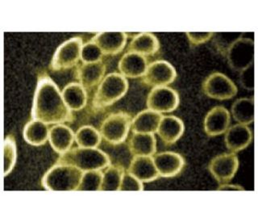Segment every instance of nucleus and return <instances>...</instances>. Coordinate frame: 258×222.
Listing matches in <instances>:
<instances>
[{
  "instance_id": "nucleus-1",
  "label": "nucleus",
  "mask_w": 258,
  "mask_h": 222,
  "mask_svg": "<svg viewBox=\"0 0 258 222\" xmlns=\"http://www.w3.org/2000/svg\"><path fill=\"white\" fill-rule=\"evenodd\" d=\"M32 117L33 120L45 124L64 123L74 120L72 111L64 103L58 87L47 75L39 79L32 104Z\"/></svg>"
},
{
  "instance_id": "nucleus-2",
  "label": "nucleus",
  "mask_w": 258,
  "mask_h": 222,
  "mask_svg": "<svg viewBox=\"0 0 258 222\" xmlns=\"http://www.w3.org/2000/svg\"><path fill=\"white\" fill-rule=\"evenodd\" d=\"M56 164L70 165L83 172L100 171L111 165L108 156L96 148L76 147L61 153Z\"/></svg>"
},
{
  "instance_id": "nucleus-3",
  "label": "nucleus",
  "mask_w": 258,
  "mask_h": 222,
  "mask_svg": "<svg viewBox=\"0 0 258 222\" xmlns=\"http://www.w3.org/2000/svg\"><path fill=\"white\" fill-rule=\"evenodd\" d=\"M83 173L73 165L56 163L48 170L41 182L48 191H77Z\"/></svg>"
},
{
  "instance_id": "nucleus-4",
  "label": "nucleus",
  "mask_w": 258,
  "mask_h": 222,
  "mask_svg": "<svg viewBox=\"0 0 258 222\" xmlns=\"http://www.w3.org/2000/svg\"><path fill=\"white\" fill-rule=\"evenodd\" d=\"M128 83L120 74L112 73L105 77L93 98V107L102 109L111 106L127 92Z\"/></svg>"
},
{
  "instance_id": "nucleus-5",
  "label": "nucleus",
  "mask_w": 258,
  "mask_h": 222,
  "mask_svg": "<svg viewBox=\"0 0 258 222\" xmlns=\"http://www.w3.org/2000/svg\"><path fill=\"white\" fill-rule=\"evenodd\" d=\"M131 116L124 112L112 113L106 118L99 129L101 137L112 145L122 143L131 128Z\"/></svg>"
},
{
  "instance_id": "nucleus-6",
  "label": "nucleus",
  "mask_w": 258,
  "mask_h": 222,
  "mask_svg": "<svg viewBox=\"0 0 258 222\" xmlns=\"http://www.w3.org/2000/svg\"><path fill=\"white\" fill-rule=\"evenodd\" d=\"M254 40L251 38L240 37L229 47L225 56L230 68L240 72L254 63Z\"/></svg>"
},
{
  "instance_id": "nucleus-7",
  "label": "nucleus",
  "mask_w": 258,
  "mask_h": 222,
  "mask_svg": "<svg viewBox=\"0 0 258 222\" xmlns=\"http://www.w3.org/2000/svg\"><path fill=\"white\" fill-rule=\"evenodd\" d=\"M202 89L207 96L218 100H228L237 94V87L228 77L212 73L204 80Z\"/></svg>"
},
{
  "instance_id": "nucleus-8",
  "label": "nucleus",
  "mask_w": 258,
  "mask_h": 222,
  "mask_svg": "<svg viewBox=\"0 0 258 222\" xmlns=\"http://www.w3.org/2000/svg\"><path fill=\"white\" fill-rule=\"evenodd\" d=\"M82 48L83 40L80 37H74L60 44L52 57L51 69L57 71L75 66L81 59Z\"/></svg>"
},
{
  "instance_id": "nucleus-9",
  "label": "nucleus",
  "mask_w": 258,
  "mask_h": 222,
  "mask_svg": "<svg viewBox=\"0 0 258 222\" xmlns=\"http://www.w3.org/2000/svg\"><path fill=\"white\" fill-rule=\"evenodd\" d=\"M146 103L148 109L156 113H171L179 104V96L169 87H154L148 95Z\"/></svg>"
},
{
  "instance_id": "nucleus-10",
  "label": "nucleus",
  "mask_w": 258,
  "mask_h": 222,
  "mask_svg": "<svg viewBox=\"0 0 258 222\" xmlns=\"http://www.w3.org/2000/svg\"><path fill=\"white\" fill-rule=\"evenodd\" d=\"M239 168V159L235 153L219 154L210 161L208 169L220 184H227L233 179Z\"/></svg>"
},
{
  "instance_id": "nucleus-11",
  "label": "nucleus",
  "mask_w": 258,
  "mask_h": 222,
  "mask_svg": "<svg viewBox=\"0 0 258 222\" xmlns=\"http://www.w3.org/2000/svg\"><path fill=\"white\" fill-rule=\"evenodd\" d=\"M177 77L175 69L165 61H157L149 64L143 75V83L151 87H165Z\"/></svg>"
},
{
  "instance_id": "nucleus-12",
  "label": "nucleus",
  "mask_w": 258,
  "mask_h": 222,
  "mask_svg": "<svg viewBox=\"0 0 258 222\" xmlns=\"http://www.w3.org/2000/svg\"><path fill=\"white\" fill-rule=\"evenodd\" d=\"M153 160L159 176L164 178L177 176L185 165L182 156L173 152L157 153L153 156Z\"/></svg>"
},
{
  "instance_id": "nucleus-13",
  "label": "nucleus",
  "mask_w": 258,
  "mask_h": 222,
  "mask_svg": "<svg viewBox=\"0 0 258 222\" xmlns=\"http://www.w3.org/2000/svg\"><path fill=\"white\" fill-rule=\"evenodd\" d=\"M231 117L228 109L216 106L208 112L204 119V131L210 137H216L227 131L229 128Z\"/></svg>"
},
{
  "instance_id": "nucleus-14",
  "label": "nucleus",
  "mask_w": 258,
  "mask_h": 222,
  "mask_svg": "<svg viewBox=\"0 0 258 222\" xmlns=\"http://www.w3.org/2000/svg\"><path fill=\"white\" fill-rule=\"evenodd\" d=\"M252 141V133L248 125H233L228 128L225 132L226 147L232 153H237L248 147Z\"/></svg>"
},
{
  "instance_id": "nucleus-15",
  "label": "nucleus",
  "mask_w": 258,
  "mask_h": 222,
  "mask_svg": "<svg viewBox=\"0 0 258 222\" xmlns=\"http://www.w3.org/2000/svg\"><path fill=\"white\" fill-rule=\"evenodd\" d=\"M91 41L99 46L103 55H115L124 48L127 35L125 32H100Z\"/></svg>"
},
{
  "instance_id": "nucleus-16",
  "label": "nucleus",
  "mask_w": 258,
  "mask_h": 222,
  "mask_svg": "<svg viewBox=\"0 0 258 222\" xmlns=\"http://www.w3.org/2000/svg\"><path fill=\"white\" fill-rule=\"evenodd\" d=\"M106 72V65L103 61L94 63H83L77 68V78L85 89L95 87L102 82Z\"/></svg>"
},
{
  "instance_id": "nucleus-17",
  "label": "nucleus",
  "mask_w": 258,
  "mask_h": 222,
  "mask_svg": "<svg viewBox=\"0 0 258 222\" xmlns=\"http://www.w3.org/2000/svg\"><path fill=\"white\" fill-rule=\"evenodd\" d=\"M141 182H152L159 177L153 157L149 156H135L127 171Z\"/></svg>"
},
{
  "instance_id": "nucleus-18",
  "label": "nucleus",
  "mask_w": 258,
  "mask_h": 222,
  "mask_svg": "<svg viewBox=\"0 0 258 222\" xmlns=\"http://www.w3.org/2000/svg\"><path fill=\"white\" fill-rule=\"evenodd\" d=\"M183 132V122L174 116L162 117L157 130V134L165 145L175 143L182 136Z\"/></svg>"
},
{
  "instance_id": "nucleus-19",
  "label": "nucleus",
  "mask_w": 258,
  "mask_h": 222,
  "mask_svg": "<svg viewBox=\"0 0 258 222\" xmlns=\"http://www.w3.org/2000/svg\"><path fill=\"white\" fill-rule=\"evenodd\" d=\"M147 67V60L145 57L134 52L125 53L119 63L121 75L130 79L143 76Z\"/></svg>"
},
{
  "instance_id": "nucleus-20",
  "label": "nucleus",
  "mask_w": 258,
  "mask_h": 222,
  "mask_svg": "<svg viewBox=\"0 0 258 222\" xmlns=\"http://www.w3.org/2000/svg\"><path fill=\"white\" fill-rule=\"evenodd\" d=\"M128 147L133 155L151 157L157 151V140L153 133H133Z\"/></svg>"
},
{
  "instance_id": "nucleus-21",
  "label": "nucleus",
  "mask_w": 258,
  "mask_h": 222,
  "mask_svg": "<svg viewBox=\"0 0 258 222\" xmlns=\"http://www.w3.org/2000/svg\"><path fill=\"white\" fill-rule=\"evenodd\" d=\"M159 40L153 33L141 32L133 37L129 44L127 51L141 56H153L159 50Z\"/></svg>"
},
{
  "instance_id": "nucleus-22",
  "label": "nucleus",
  "mask_w": 258,
  "mask_h": 222,
  "mask_svg": "<svg viewBox=\"0 0 258 222\" xmlns=\"http://www.w3.org/2000/svg\"><path fill=\"white\" fill-rule=\"evenodd\" d=\"M48 139L52 149L61 154L71 149L75 141V134L72 129L66 125H56L49 130Z\"/></svg>"
},
{
  "instance_id": "nucleus-23",
  "label": "nucleus",
  "mask_w": 258,
  "mask_h": 222,
  "mask_svg": "<svg viewBox=\"0 0 258 222\" xmlns=\"http://www.w3.org/2000/svg\"><path fill=\"white\" fill-rule=\"evenodd\" d=\"M163 116L152 110L141 112L132 121L131 129L133 133H154L157 132L160 121Z\"/></svg>"
},
{
  "instance_id": "nucleus-24",
  "label": "nucleus",
  "mask_w": 258,
  "mask_h": 222,
  "mask_svg": "<svg viewBox=\"0 0 258 222\" xmlns=\"http://www.w3.org/2000/svg\"><path fill=\"white\" fill-rule=\"evenodd\" d=\"M63 99L71 111H79L87 104V93L80 83L67 85L61 91Z\"/></svg>"
},
{
  "instance_id": "nucleus-25",
  "label": "nucleus",
  "mask_w": 258,
  "mask_h": 222,
  "mask_svg": "<svg viewBox=\"0 0 258 222\" xmlns=\"http://www.w3.org/2000/svg\"><path fill=\"white\" fill-rule=\"evenodd\" d=\"M232 117L238 124L248 125L252 124L255 117V100L252 98H240L232 104Z\"/></svg>"
},
{
  "instance_id": "nucleus-26",
  "label": "nucleus",
  "mask_w": 258,
  "mask_h": 222,
  "mask_svg": "<svg viewBox=\"0 0 258 222\" xmlns=\"http://www.w3.org/2000/svg\"><path fill=\"white\" fill-rule=\"evenodd\" d=\"M49 135V130L47 124L42 121L33 120L25 125L24 129V140L32 145H44Z\"/></svg>"
},
{
  "instance_id": "nucleus-27",
  "label": "nucleus",
  "mask_w": 258,
  "mask_h": 222,
  "mask_svg": "<svg viewBox=\"0 0 258 222\" xmlns=\"http://www.w3.org/2000/svg\"><path fill=\"white\" fill-rule=\"evenodd\" d=\"M124 168L120 164L109 165L103 174L100 191H119Z\"/></svg>"
},
{
  "instance_id": "nucleus-28",
  "label": "nucleus",
  "mask_w": 258,
  "mask_h": 222,
  "mask_svg": "<svg viewBox=\"0 0 258 222\" xmlns=\"http://www.w3.org/2000/svg\"><path fill=\"white\" fill-rule=\"evenodd\" d=\"M100 133L91 126H83L77 131L75 139L79 147L96 148L101 142Z\"/></svg>"
},
{
  "instance_id": "nucleus-29",
  "label": "nucleus",
  "mask_w": 258,
  "mask_h": 222,
  "mask_svg": "<svg viewBox=\"0 0 258 222\" xmlns=\"http://www.w3.org/2000/svg\"><path fill=\"white\" fill-rule=\"evenodd\" d=\"M103 173L100 171H89L83 173L77 191H100Z\"/></svg>"
},
{
  "instance_id": "nucleus-30",
  "label": "nucleus",
  "mask_w": 258,
  "mask_h": 222,
  "mask_svg": "<svg viewBox=\"0 0 258 222\" xmlns=\"http://www.w3.org/2000/svg\"><path fill=\"white\" fill-rule=\"evenodd\" d=\"M4 176H8L14 168L16 161V146L13 136H8L4 145Z\"/></svg>"
},
{
  "instance_id": "nucleus-31",
  "label": "nucleus",
  "mask_w": 258,
  "mask_h": 222,
  "mask_svg": "<svg viewBox=\"0 0 258 222\" xmlns=\"http://www.w3.org/2000/svg\"><path fill=\"white\" fill-rule=\"evenodd\" d=\"M213 43L214 46L220 52V54L225 56L226 52L229 47L233 44L236 40L242 37V33L239 32H218L214 33Z\"/></svg>"
},
{
  "instance_id": "nucleus-32",
  "label": "nucleus",
  "mask_w": 258,
  "mask_h": 222,
  "mask_svg": "<svg viewBox=\"0 0 258 222\" xmlns=\"http://www.w3.org/2000/svg\"><path fill=\"white\" fill-rule=\"evenodd\" d=\"M103 55V52L99 46L92 41H90L83 45L81 59L83 63H94L102 61Z\"/></svg>"
},
{
  "instance_id": "nucleus-33",
  "label": "nucleus",
  "mask_w": 258,
  "mask_h": 222,
  "mask_svg": "<svg viewBox=\"0 0 258 222\" xmlns=\"http://www.w3.org/2000/svg\"><path fill=\"white\" fill-rule=\"evenodd\" d=\"M142 190H144L142 182L137 180V178L132 176L131 174L127 172L123 173L119 191H142Z\"/></svg>"
},
{
  "instance_id": "nucleus-34",
  "label": "nucleus",
  "mask_w": 258,
  "mask_h": 222,
  "mask_svg": "<svg viewBox=\"0 0 258 222\" xmlns=\"http://www.w3.org/2000/svg\"><path fill=\"white\" fill-rule=\"evenodd\" d=\"M240 83L243 88L248 91L254 90V63L240 71Z\"/></svg>"
},
{
  "instance_id": "nucleus-35",
  "label": "nucleus",
  "mask_w": 258,
  "mask_h": 222,
  "mask_svg": "<svg viewBox=\"0 0 258 222\" xmlns=\"http://www.w3.org/2000/svg\"><path fill=\"white\" fill-rule=\"evenodd\" d=\"M189 43L193 46L207 42L213 36L214 32H186Z\"/></svg>"
},
{
  "instance_id": "nucleus-36",
  "label": "nucleus",
  "mask_w": 258,
  "mask_h": 222,
  "mask_svg": "<svg viewBox=\"0 0 258 222\" xmlns=\"http://www.w3.org/2000/svg\"><path fill=\"white\" fill-rule=\"evenodd\" d=\"M217 190L218 191H244V188H242L241 186L236 185V184H222Z\"/></svg>"
}]
</instances>
